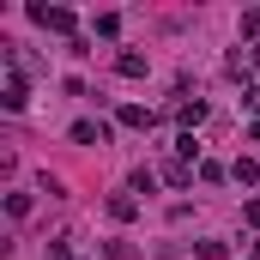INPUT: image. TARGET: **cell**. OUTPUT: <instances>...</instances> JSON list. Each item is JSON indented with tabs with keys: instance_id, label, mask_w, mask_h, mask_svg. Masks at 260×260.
Returning a JSON list of instances; mask_svg holds the SVG:
<instances>
[{
	"instance_id": "cell-1",
	"label": "cell",
	"mask_w": 260,
	"mask_h": 260,
	"mask_svg": "<svg viewBox=\"0 0 260 260\" xmlns=\"http://www.w3.org/2000/svg\"><path fill=\"white\" fill-rule=\"evenodd\" d=\"M30 18H37L43 30H73V12H67V6H30Z\"/></svg>"
},
{
	"instance_id": "cell-2",
	"label": "cell",
	"mask_w": 260,
	"mask_h": 260,
	"mask_svg": "<svg viewBox=\"0 0 260 260\" xmlns=\"http://www.w3.org/2000/svg\"><path fill=\"white\" fill-rule=\"evenodd\" d=\"M73 139H79V145H103V139H109V133L97 127V121H79V127H73Z\"/></svg>"
},
{
	"instance_id": "cell-3",
	"label": "cell",
	"mask_w": 260,
	"mask_h": 260,
	"mask_svg": "<svg viewBox=\"0 0 260 260\" xmlns=\"http://www.w3.org/2000/svg\"><path fill=\"white\" fill-rule=\"evenodd\" d=\"M6 109H24V79H18V73L6 79Z\"/></svg>"
},
{
	"instance_id": "cell-4",
	"label": "cell",
	"mask_w": 260,
	"mask_h": 260,
	"mask_svg": "<svg viewBox=\"0 0 260 260\" xmlns=\"http://www.w3.org/2000/svg\"><path fill=\"white\" fill-rule=\"evenodd\" d=\"M230 176H236V182H260V164H254V157H236V170H230Z\"/></svg>"
},
{
	"instance_id": "cell-5",
	"label": "cell",
	"mask_w": 260,
	"mask_h": 260,
	"mask_svg": "<svg viewBox=\"0 0 260 260\" xmlns=\"http://www.w3.org/2000/svg\"><path fill=\"white\" fill-rule=\"evenodd\" d=\"M121 121H127V127H151V115H145L139 103H127V109H121Z\"/></svg>"
},
{
	"instance_id": "cell-6",
	"label": "cell",
	"mask_w": 260,
	"mask_h": 260,
	"mask_svg": "<svg viewBox=\"0 0 260 260\" xmlns=\"http://www.w3.org/2000/svg\"><path fill=\"white\" fill-rule=\"evenodd\" d=\"M248 109H260V85H248Z\"/></svg>"
},
{
	"instance_id": "cell-7",
	"label": "cell",
	"mask_w": 260,
	"mask_h": 260,
	"mask_svg": "<svg viewBox=\"0 0 260 260\" xmlns=\"http://www.w3.org/2000/svg\"><path fill=\"white\" fill-rule=\"evenodd\" d=\"M248 224H260V200H248Z\"/></svg>"
},
{
	"instance_id": "cell-8",
	"label": "cell",
	"mask_w": 260,
	"mask_h": 260,
	"mask_svg": "<svg viewBox=\"0 0 260 260\" xmlns=\"http://www.w3.org/2000/svg\"><path fill=\"white\" fill-rule=\"evenodd\" d=\"M49 260H73V254H67V248H49Z\"/></svg>"
},
{
	"instance_id": "cell-9",
	"label": "cell",
	"mask_w": 260,
	"mask_h": 260,
	"mask_svg": "<svg viewBox=\"0 0 260 260\" xmlns=\"http://www.w3.org/2000/svg\"><path fill=\"white\" fill-rule=\"evenodd\" d=\"M248 61H254V67H260V49H254V55H248Z\"/></svg>"
},
{
	"instance_id": "cell-10",
	"label": "cell",
	"mask_w": 260,
	"mask_h": 260,
	"mask_svg": "<svg viewBox=\"0 0 260 260\" xmlns=\"http://www.w3.org/2000/svg\"><path fill=\"white\" fill-rule=\"evenodd\" d=\"M254 260H260V248H254Z\"/></svg>"
}]
</instances>
